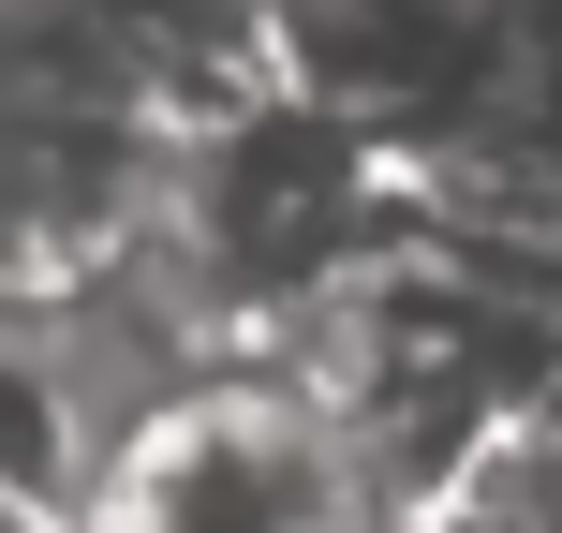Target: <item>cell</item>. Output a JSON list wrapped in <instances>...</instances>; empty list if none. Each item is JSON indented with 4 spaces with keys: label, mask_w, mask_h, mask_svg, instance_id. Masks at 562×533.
<instances>
[{
    "label": "cell",
    "mask_w": 562,
    "mask_h": 533,
    "mask_svg": "<svg viewBox=\"0 0 562 533\" xmlns=\"http://www.w3.org/2000/svg\"><path fill=\"white\" fill-rule=\"evenodd\" d=\"M504 15L518 0H267L281 75L326 89V104H356V119H385V134H429V119L488 75Z\"/></svg>",
    "instance_id": "obj_3"
},
{
    "label": "cell",
    "mask_w": 562,
    "mask_h": 533,
    "mask_svg": "<svg viewBox=\"0 0 562 533\" xmlns=\"http://www.w3.org/2000/svg\"><path fill=\"white\" fill-rule=\"evenodd\" d=\"M400 533H562V400L518 415V430H488Z\"/></svg>",
    "instance_id": "obj_4"
},
{
    "label": "cell",
    "mask_w": 562,
    "mask_h": 533,
    "mask_svg": "<svg viewBox=\"0 0 562 533\" xmlns=\"http://www.w3.org/2000/svg\"><path fill=\"white\" fill-rule=\"evenodd\" d=\"M89 533H370V489L326 400L281 356H237L104 459Z\"/></svg>",
    "instance_id": "obj_2"
},
{
    "label": "cell",
    "mask_w": 562,
    "mask_h": 533,
    "mask_svg": "<svg viewBox=\"0 0 562 533\" xmlns=\"http://www.w3.org/2000/svg\"><path fill=\"white\" fill-rule=\"evenodd\" d=\"M400 223H415V148H400L385 119L326 104V89L267 75V89H237L223 119L178 134L148 267L193 297V326L223 341V356H267V341L311 326Z\"/></svg>",
    "instance_id": "obj_1"
}]
</instances>
